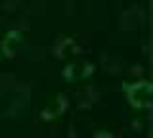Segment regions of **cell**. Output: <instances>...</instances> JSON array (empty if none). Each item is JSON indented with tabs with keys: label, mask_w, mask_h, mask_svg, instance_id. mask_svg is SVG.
I'll return each instance as SVG.
<instances>
[{
	"label": "cell",
	"mask_w": 153,
	"mask_h": 138,
	"mask_svg": "<svg viewBox=\"0 0 153 138\" xmlns=\"http://www.w3.org/2000/svg\"><path fill=\"white\" fill-rule=\"evenodd\" d=\"M126 98L134 107H147L151 102V84L149 83H136L126 87Z\"/></svg>",
	"instance_id": "obj_1"
},
{
	"label": "cell",
	"mask_w": 153,
	"mask_h": 138,
	"mask_svg": "<svg viewBox=\"0 0 153 138\" xmlns=\"http://www.w3.org/2000/svg\"><path fill=\"white\" fill-rule=\"evenodd\" d=\"M92 73H94V65L92 63H88V61H75V63L67 65L65 79L67 81H80V79H86Z\"/></svg>",
	"instance_id": "obj_2"
},
{
	"label": "cell",
	"mask_w": 153,
	"mask_h": 138,
	"mask_svg": "<svg viewBox=\"0 0 153 138\" xmlns=\"http://www.w3.org/2000/svg\"><path fill=\"white\" fill-rule=\"evenodd\" d=\"M21 44H23V35L19 31H12V33H8V37L4 39L2 50H4V54H6V56H13L19 50V46H21Z\"/></svg>",
	"instance_id": "obj_3"
},
{
	"label": "cell",
	"mask_w": 153,
	"mask_h": 138,
	"mask_svg": "<svg viewBox=\"0 0 153 138\" xmlns=\"http://www.w3.org/2000/svg\"><path fill=\"white\" fill-rule=\"evenodd\" d=\"M63 98H59L56 102V106H52V109H44V113H42V117L44 119H52V117H56V115H59L61 113V109H63V102H61Z\"/></svg>",
	"instance_id": "obj_4"
}]
</instances>
